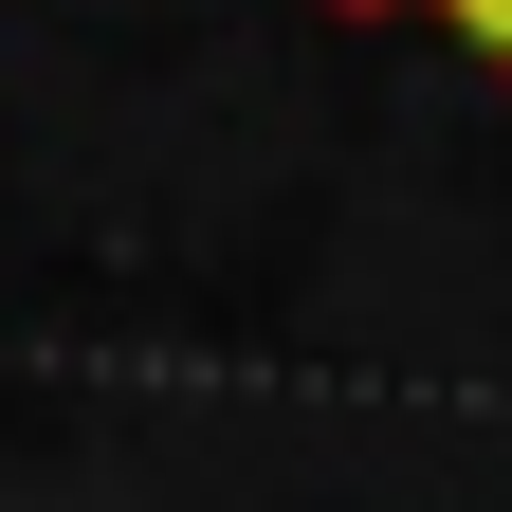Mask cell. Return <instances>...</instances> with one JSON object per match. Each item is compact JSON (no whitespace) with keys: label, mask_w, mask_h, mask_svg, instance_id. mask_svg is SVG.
I'll return each instance as SVG.
<instances>
[{"label":"cell","mask_w":512,"mask_h":512,"mask_svg":"<svg viewBox=\"0 0 512 512\" xmlns=\"http://www.w3.org/2000/svg\"><path fill=\"white\" fill-rule=\"evenodd\" d=\"M439 19H458V37H476V55H512V0H439Z\"/></svg>","instance_id":"cell-1"}]
</instances>
